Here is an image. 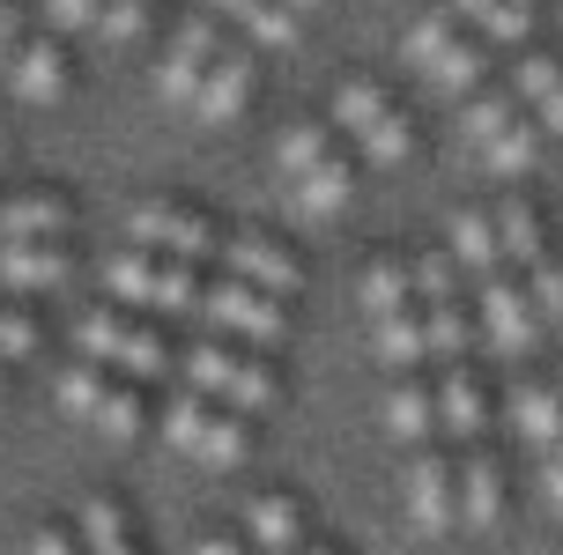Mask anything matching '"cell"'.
<instances>
[{
    "mask_svg": "<svg viewBox=\"0 0 563 555\" xmlns=\"http://www.w3.org/2000/svg\"><path fill=\"white\" fill-rule=\"evenodd\" d=\"M75 200L67 186H23L0 193V245H75Z\"/></svg>",
    "mask_w": 563,
    "mask_h": 555,
    "instance_id": "4fadbf2b",
    "label": "cell"
},
{
    "mask_svg": "<svg viewBox=\"0 0 563 555\" xmlns=\"http://www.w3.org/2000/svg\"><path fill=\"white\" fill-rule=\"evenodd\" d=\"M186 555H260V548L245 541V526H200L186 541Z\"/></svg>",
    "mask_w": 563,
    "mask_h": 555,
    "instance_id": "60d3db41",
    "label": "cell"
},
{
    "mask_svg": "<svg viewBox=\"0 0 563 555\" xmlns=\"http://www.w3.org/2000/svg\"><path fill=\"white\" fill-rule=\"evenodd\" d=\"M37 348H45V319H37V304H23V297L0 289V363L23 370Z\"/></svg>",
    "mask_w": 563,
    "mask_h": 555,
    "instance_id": "4dcf8cb0",
    "label": "cell"
},
{
    "mask_svg": "<svg viewBox=\"0 0 563 555\" xmlns=\"http://www.w3.org/2000/svg\"><path fill=\"white\" fill-rule=\"evenodd\" d=\"M97 30H104V37H119V45H126V37H141V30H148V0H104Z\"/></svg>",
    "mask_w": 563,
    "mask_h": 555,
    "instance_id": "ab89813d",
    "label": "cell"
},
{
    "mask_svg": "<svg viewBox=\"0 0 563 555\" xmlns=\"http://www.w3.org/2000/svg\"><path fill=\"white\" fill-rule=\"evenodd\" d=\"M489 215H497V245H505V267H511V275H527L541 252H556V237H549V215H541L527 193H505Z\"/></svg>",
    "mask_w": 563,
    "mask_h": 555,
    "instance_id": "603a6c76",
    "label": "cell"
},
{
    "mask_svg": "<svg viewBox=\"0 0 563 555\" xmlns=\"http://www.w3.org/2000/svg\"><path fill=\"white\" fill-rule=\"evenodd\" d=\"M534 126H541L549 141H563V82H556V89H549V97L534 104Z\"/></svg>",
    "mask_w": 563,
    "mask_h": 555,
    "instance_id": "f6af8a7d",
    "label": "cell"
},
{
    "mask_svg": "<svg viewBox=\"0 0 563 555\" xmlns=\"http://www.w3.org/2000/svg\"><path fill=\"white\" fill-rule=\"evenodd\" d=\"M556 82H563V59L556 53H519V67H511V97H519L527 111H534Z\"/></svg>",
    "mask_w": 563,
    "mask_h": 555,
    "instance_id": "8d00e7d4",
    "label": "cell"
},
{
    "mask_svg": "<svg viewBox=\"0 0 563 555\" xmlns=\"http://www.w3.org/2000/svg\"><path fill=\"white\" fill-rule=\"evenodd\" d=\"M497 415H505V430L527 444V452H556V444H563V392H556V370H534V363L505 370Z\"/></svg>",
    "mask_w": 563,
    "mask_h": 555,
    "instance_id": "8fae6325",
    "label": "cell"
},
{
    "mask_svg": "<svg viewBox=\"0 0 563 555\" xmlns=\"http://www.w3.org/2000/svg\"><path fill=\"white\" fill-rule=\"evenodd\" d=\"M75 533H82V555H148V533L119 489H89L75 503Z\"/></svg>",
    "mask_w": 563,
    "mask_h": 555,
    "instance_id": "d6986e66",
    "label": "cell"
},
{
    "mask_svg": "<svg viewBox=\"0 0 563 555\" xmlns=\"http://www.w3.org/2000/svg\"><path fill=\"white\" fill-rule=\"evenodd\" d=\"M430 392H438V444L467 452V444H482L497 430V392L482 378V363H438Z\"/></svg>",
    "mask_w": 563,
    "mask_h": 555,
    "instance_id": "30bf717a",
    "label": "cell"
},
{
    "mask_svg": "<svg viewBox=\"0 0 563 555\" xmlns=\"http://www.w3.org/2000/svg\"><path fill=\"white\" fill-rule=\"evenodd\" d=\"M238 526H245V541H253L260 555H297L305 541H319V519H311L305 489H289V481H267V489H253Z\"/></svg>",
    "mask_w": 563,
    "mask_h": 555,
    "instance_id": "7c38bea8",
    "label": "cell"
},
{
    "mask_svg": "<svg viewBox=\"0 0 563 555\" xmlns=\"http://www.w3.org/2000/svg\"><path fill=\"white\" fill-rule=\"evenodd\" d=\"M416 297L422 304H460V297H475V289H467V275L452 267L445 245H422L416 252Z\"/></svg>",
    "mask_w": 563,
    "mask_h": 555,
    "instance_id": "836d02e7",
    "label": "cell"
},
{
    "mask_svg": "<svg viewBox=\"0 0 563 555\" xmlns=\"http://www.w3.org/2000/svg\"><path fill=\"white\" fill-rule=\"evenodd\" d=\"M475 326H482V356L519 370V363H534L549 319L534 311V297H527L519 275H489V281H475Z\"/></svg>",
    "mask_w": 563,
    "mask_h": 555,
    "instance_id": "52a82bcc",
    "label": "cell"
},
{
    "mask_svg": "<svg viewBox=\"0 0 563 555\" xmlns=\"http://www.w3.org/2000/svg\"><path fill=\"white\" fill-rule=\"evenodd\" d=\"M356 148H364L371 164H408V156H416V119L394 104L386 119H371L364 134H356Z\"/></svg>",
    "mask_w": 563,
    "mask_h": 555,
    "instance_id": "e575fe53",
    "label": "cell"
},
{
    "mask_svg": "<svg viewBox=\"0 0 563 555\" xmlns=\"http://www.w3.org/2000/svg\"><path fill=\"white\" fill-rule=\"evenodd\" d=\"M223 23H238L253 45H297L305 37V15L289 8V0H208Z\"/></svg>",
    "mask_w": 563,
    "mask_h": 555,
    "instance_id": "d4e9b609",
    "label": "cell"
},
{
    "mask_svg": "<svg viewBox=\"0 0 563 555\" xmlns=\"http://www.w3.org/2000/svg\"><path fill=\"white\" fill-rule=\"evenodd\" d=\"M289 8H297V15H311V8H327V0H289Z\"/></svg>",
    "mask_w": 563,
    "mask_h": 555,
    "instance_id": "c3c4849f",
    "label": "cell"
},
{
    "mask_svg": "<svg viewBox=\"0 0 563 555\" xmlns=\"http://www.w3.org/2000/svg\"><path fill=\"white\" fill-rule=\"evenodd\" d=\"M445 252H452V267L467 275V289L489 281V275H511L505 245H497V215H489V208H460V215L445 222Z\"/></svg>",
    "mask_w": 563,
    "mask_h": 555,
    "instance_id": "7402d4cb",
    "label": "cell"
},
{
    "mask_svg": "<svg viewBox=\"0 0 563 555\" xmlns=\"http://www.w3.org/2000/svg\"><path fill=\"white\" fill-rule=\"evenodd\" d=\"M223 45H230V37L216 30V8H208V15H186V23H178V45H170L164 67H156V97H164V104H194L200 75L216 67Z\"/></svg>",
    "mask_w": 563,
    "mask_h": 555,
    "instance_id": "9a60e30c",
    "label": "cell"
},
{
    "mask_svg": "<svg viewBox=\"0 0 563 555\" xmlns=\"http://www.w3.org/2000/svg\"><path fill=\"white\" fill-rule=\"evenodd\" d=\"M541 126H534V111H527V119H519V126H505V134L489 141V148H482V164L497 170V178H527V170L541 164Z\"/></svg>",
    "mask_w": 563,
    "mask_h": 555,
    "instance_id": "1f68e13d",
    "label": "cell"
},
{
    "mask_svg": "<svg viewBox=\"0 0 563 555\" xmlns=\"http://www.w3.org/2000/svg\"><path fill=\"white\" fill-rule=\"evenodd\" d=\"M505 511H511V459L482 437L460 452V526L489 533V526H505Z\"/></svg>",
    "mask_w": 563,
    "mask_h": 555,
    "instance_id": "5bb4252c",
    "label": "cell"
},
{
    "mask_svg": "<svg viewBox=\"0 0 563 555\" xmlns=\"http://www.w3.org/2000/svg\"><path fill=\"white\" fill-rule=\"evenodd\" d=\"M8 392H15V370H8V363H0V408H8Z\"/></svg>",
    "mask_w": 563,
    "mask_h": 555,
    "instance_id": "7dc6e473",
    "label": "cell"
},
{
    "mask_svg": "<svg viewBox=\"0 0 563 555\" xmlns=\"http://www.w3.org/2000/svg\"><path fill=\"white\" fill-rule=\"evenodd\" d=\"M216 275L253 281V289H267V297H282V304H289V297H305V252L289 245V237H275V230L245 222V230H230V237H223Z\"/></svg>",
    "mask_w": 563,
    "mask_h": 555,
    "instance_id": "ba28073f",
    "label": "cell"
},
{
    "mask_svg": "<svg viewBox=\"0 0 563 555\" xmlns=\"http://www.w3.org/2000/svg\"><path fill=\"white\" fill-rule=\"evenodd\" d=\"M452 37H460V15H452V8H430V15L408 30V59H416V67H430V59L445 53Z\"/></svg>",
    "mask_w": 563,
    "mask_h": 555,
    "instance_id": "74e56055",
    "label": "cell"
},
{
    "mask_svg": "<svg viewBox=\"0 0 563 555\" xmlns=\"http://www.w3.org/2000/svg\"><path fill=\"white\" fill-rule=\"evenodd\" d=\"M378 415H386L394 444H408V452L438 444V392H430V370H416V378H386V400H378Z\"/></svg>",
    "mask_w": 563,
    "mask_h": 555,
    "instance_id": "44dd1931",
    "label": "cell"
},
{
    "mask_svg": "<svg viewBox=\"0 0 563 555\" xmlns=\"http://www.w3.org/2000/svg\"><path fill=\"white\" fill-rule=\"evenodd\" d=\"M75 281V245H0V289L23 297V304H45Z\"/></svg>",
    "mask_w": 563,
    "mask_h": 555,
    "instance_id": "ac0fdd59",
    "label": "cell"
},
{
    "mask_svg": "<svg viewBox=\"0 0 563 555\" xmlns=\"http://www.w3.org/2000/svg\"><path fill=\"white\" fill-rule=\"evenodd\" d=\"M297 555H349V548H341V541H327V533H319V541H305V548H297Z\"/></svg>",
    "mask_w": 563,
    "mask_h": 555,
    "instance_id": "bcb514c9",
    "label": "cell"
},
{
    "mask_svg": "<svg viewBox=\"0 0 563 555\" xmlns=\"http://www.w3.org/2000/svg\"><path fill=\"white\" fill-rule=\"evenodd\" d=\"M104 0H45V30L53 37H75V30H97Z\"/></svg>",
    "mask_w": 563,
    "mask_h": 555,
    "instance_id": "f35d334b",
    "label": "cell"
},
{
    "mask_svg": "<svg viewBox=\"0 0 563 555\" xmlns=\"http://www.w3.org/2000/svg\"><path fill=\"white\" fill-rule=\"evenodd\" d=\"M519 119H527V104L511 97V82L505 89H475V97H467V111H460V141L482 156V148L505 134V126H519Z\"/></svg>",
    "mask_w": 563,
    "mask_h": 555,
    "instance_id": "f1b7e54d",
    "label": "cell"
},
{
    "mask_svg": "<svg viewBox=\"0 0 563 555\" xmlns=\"http://www.w3.org/2000/svg\"><path fill=\"white\" fill-rule=\"evenodd\" d=\"M556 392H563V363H556Z\"/></svg>",
    "mask_w": 563,
    "mask_h": 555,
    "instance_id": "f907efd6",
    "label": "cell"
},
{
    "mask_svg": "<svg viewBox=\"0 0 563 555\" xmlns=\"http://www.w3.org/2000/svg\"><path fill=\"white\" fill-rule=\"evenodd\" d=\"M200 333H216V341H245V348H267L275 356L282 341H289V304L253 289V281H230V275H208L200 289Z\"/></svg>",
    "mask_w": 563,
    "mask_h": 555,
    "instance_id": "8992f818",
    "label": "cell"
},
{
    "mask_svg": "<svg viewBox=\"0 0 563 555\" xmlns=\"http://www.w3.org/2000/svg\"><path fill=\"white\" fill-rule=\"evenodd\" d=\"M156 430H164L170 452H186L194 467H216V474H238L260 444L253 415H238V408H223V400H208L194 386H170L156 400Z\"/></svg>",
    "mask_w": 563,
    "mask_h": 555,
    "instance_id": "3957f363",
    "label": "cell"
},
{
    "mask_svg": "<svg viewBox=\"0 0 563 555\" xmlns=\"http://www.w3.org/2000/svg\"><path fill=\"white\" fill-rule=\"evenodd\" d=\"M289 200H297V215H341L349 200H356V164L349 156H327L319 170H305V178H289Z\"/></svg>",
    "mask_w": 563,
    "mask_h": 555,
    "instance_id": "484cf974",
    "label": "cell"
},
{
    "mask_svg": "<svg viewBox=\"0 0 563 555\" xmlns=\"http://www.w3.org/2000/svg\"><path fill=\"white\" fill-rule=\"evenodd\" d=\"M0 156H8V126H0Z\"/></svg>",
    "mask_w": 563,
    "mask_h": 555,
    "instance_id": "681fc988",
    "label": "cell"
},
{
    "mask_svg": "<svg viewBox=\"0 0 563 555\" xmlns=\"http://www.w3.org/2000/svg\"><path fill=\"white\" fill-rule=\"evenodd\" d=\"M178 348L186 341H170L164 319H141V311L126 304H89L82 319H75V356L82 363H104V370H119V378H134V386H178Z\"/></svg>",
    "mask_w": 563,
    "mask_h": 555,
    "instance_id": "6da1fadb",
    "label": "cell"
},
{
    "mask_svg": "<svg viewBox=\"0 0 563 555\" xmlns=\"http://www.w3.org/2000/svg\"><path fill=\"white\" fill-rule=\"evenodd\" d=\"M371 356L386 363V378H416V370H430V326H422V304L394 311V319H371Z\"/></svg>",
    "mask_w": 563,
    "mask_h": 555,
    "instance_id": "cb8c5ba5",
    "label": "cell"
},
{
    "mask_svg": "<svg viewBox=\"0 0 563 555\" xmlns=\"http://www.w3.org/2000/svg\"><path fill=\"white\" fill-rule=\"evenodd\" d=\"M0 82L15 89L23 104H59V97H67V82H75V59H67V37H53V30H37V37H23Z\"/></svg>",
    "mask_w": 563,
    "mask_h": 555,
    "instance_id": "e0dca14e",
    "label": "cell"
},
{
    "mask_svg": "<svg viewBox=\"0 0 563 555\" xmlns=\"http://www.w3.org/2000/svg\"><path fill=\"white\" fill-rule=\"evenodd\" d=\"M534 489H541V503L563 519V444L556 452H534Z\"/></svg>",
    "mask_w": 563,
    "mask_h": 555,
    "instance_id": "7bdbcfd3",
    "label": "cell"
},
{
    "mask_svg": "<svg viewBox=\"0 0 563 555\" xmlns=\"http://www.w3.org/2000/svg\"><path fill=\"white\" fill-rule=\"evenodd\" d=\"M178 386L208 392V400H223L238 415H275L282 408V363L267 348H245V341H216V333H194L186 348H178Z\"/></svg>",
    "mask_w": 563,
    "mask_h": 555,
    "instance_id": "7a4b0ae2",
    "label": "cell"
},
{
    "mask_svg": "<svg viewBox=\"0 0 563 555\" xmlns=\"http://www.w3.org/2000/svg\"><path fill=\"white\" fill-rule=\"evenodd\" d=\"M400 511H408L416 533H460V452H452V444H422V452H408Z\"/></svg>",
    "mask_w": 563,
    "mask_h": 555,
    "instance_id": "9c48e42d",
    "label": "cell"
},
{
    "mask_svg": "<svg viewBox=\"0 0 563 555\" xmlns=\"http://www.w3.org/2000/svg\"><path fill=\"white\" fill-rule=\"evenodd\" d=\"M104 289L112 304L141 311V319H164V326H194L200 319V289L208 275L186 267V259H164V252H141V245H119L104 259Z\"/></svg>",
    "mask_w": 563,
    "mask_h": 555,
    "instance_id": "277c9868",
    "label": "cell"
},
{
    "mask_svg": "<svg viewBox=\"0 0 563 555\" xmlns=\"http://www.w3.org/2000/svg\"><path fill=\"white\" fill-rule=\"evenodd\" d=\"M253 75H260V59H253V45H223L216 53V67L200 75V89H194V126H230L238 111L253 104Z\"/></svg>",
    "mask_w": 563,
    "mask_h": 555,
    "instance_id": "2e32d148",
    "label": "cell"
},
{
    "mask_svg": "<svg viewBox=\"0 0 563 555\" xmlns=\"http://www.w3.org/2000/svg\"><path fill=\"white\" fill-rule=\"evenodd\" d=\"M223 237L230 230H216V215L194 208V200L164 193V200H134V208H126V245L186 259V267H216V259H223Z\"/></svg>",
    "mask_w": 563,
    "mask_h": 555,
    "instance_id": "5b68a950",
    "label": "cell"
},
{
    "mask_svg": "<svg viewBox=\"0 0 563 555\" xmlns=\"http://www.w3.org/2000/svg\"><path fill=\"white\" fill-rule=\"evenodd\" d=\"M23 555H82V533H75V519H45Z\"/></svg>",
    "mask_w": 563,
    "mask_h": 555,
    "instance_id": "b9f144b4",
    "label": "cell"
},
{
    "mask_svg": "<svg viewBox=\"0 0 563 555\" xmlns=\"http://www.w3.org/2000/svg\"><path fill=\"white\" fill-rule=\"evenodd\" d=\"M334 156V119H289L275 134V170L282 178H305V170H319Z\"/></svg>",
    "mask_w": 563,
    "mask_h": 555,
    "instance_id": "83f0119b",
    "label": "cell"
},
{
    "mask_svg": "<svg viewBox=\"0 0 563 555\" xmlns=\"http://www.w3.org/2000/svg\"><path fill=\"white\" fill-rule=\"evenodd\" d=\"M23 37H30V8L23 0H0V75H8V59H15Z\"/></svg>",
    "mask_w": 563,
    "mask_h": 555,
    "instance_id": "ee69618b",
    "label": "cell"
},
{
    "mask_svg": "<svg viewBox=\"0 0 563 555\" xmlns=\"http://www.w3.org/2000/svg\"><path fill=\"white\" fill-rule=\"evenodd\" d=\"M430 82L452 89V97H475V89H489V45H482V37H452L445 53L430 59Z\"/></svg>",
    "mask_w": 563,
    "mask_h": 555,
    "instance_id": "f546056e",
    "label": "cell"
},
{
    "mask_svg": "<svg viewBox=\"0 0 563 555\" xmlns=\"http://www.w3.org/2000/svg\"><path fill=\"white\" fill-rule=\"evenodd\" d=\"M460 23H475L482 45H527L534 37V0H452Z\"/></svg>",
    "mask_w": 563,
    "mask_h": 555,
    "instance_id": "4316f807",
    "label": "cell"
},
{
    "mask_svg": "<svg viewBox=\"0 0 563 555\" xmlns=\"http://www.w3.org/2000/svg\"><path fill=\"white\" fill-rule=\"evenodd\" d=\"M386 111H394V97H386V89L371 82V75H349V82L334 89V126H341L349 141L364 134L371 119H386Z\"/></svg>",
    "mask_w": 563,
    "mask_h": 555,
    "instance_id": "d6a6232c",
    "label": "cell"
},
{
    "mask_svg": "<svg viewBox=\"0 0 563 555\" xmlns=\"http://www.w3.org/2000/svg\"><path fill=\"white\" fill-rule=\"evenodd\" d=\"M519 281H527L534 311L549 319V326H556V319H563V245H556V252H541V259H534V267H527Z\"/></svg>",
    "mask_w": 563,
    "mask_h": 555,
    "instance_id": "d590c367",
    "label": "cell"
},
{
    "mask_svg": "<svg viewBox=\"0 0 563 555\" xmlns=\"http://www.w3.org/2000/svg\"><path fill=\"white\" fill-rule=\"evenodd\" d=\"M356 297H364L371 319H394V311H416V252H400V245H378L364 259V275H356Z\"/></svg>",
    "mask_w": 563,
    "mask_h": 555,
    "instance_id": "ffe728a7",
    "label": "cell"
}]
</instances>
